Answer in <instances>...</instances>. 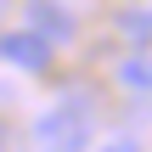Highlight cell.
Returning <instances> with one entry per match:
<instances>
[{
  "mask_svg": "<svg viewBox=\"0 0 152 152\" xmlns=\"http://www.w3.org/2000/svg\"><path fill=\"white\" fill-rule=\"evenodd\" d=\"M90 130H96V113H90V102L79 90H68L62 102H51L39 113V124H34V135H39L45 152H85L90 147Z\"/></svg>",
  "mask_w": 152,
  "mask_h": 152,
  "instance_id": "1",
  "label": "cell"
},
{
  "mask_svg": "<svg viewBox=\"0 0 152 152\" xmlns=\"http://www.w3.org/2000/svg\"><path fill=\"white\" fill-rule=\"evenodd\" d=\"M0 62H11L23 73H39L51 62V39L39 28H11V34H0Z\"/></svg>",
  "mask_w": 152,
  "mask_h": 152,
  "instance_id": "2",
  "label": "cell"
},
{
  "mask_svg": "<svg viewBox=\"0 0 152 152\" xmlns=\"http://www.w3.org/2000/svg\"><path fill=\"white\" fill-rule=\"evenodd\" d=\"M28 17H34L28 28H39V34H45L51 45H62V39H73V17H68L62 6H51V0H34V6H28Z\"/></svg>",
  "mask_w": 152,
  "mask_h": 152,
  "instance_id": "3",
  "label": "cell"
},
{
  "mask_svg": "<svg viewBox=\"0 0 152 152\" xmlns=\"http://www.w3.org/2000/svg\"><path fill=\"white\" fill-rule=\"evenodd\" d=\"M118 85H124V90L152 96V51H147V45H141L135 56H124V62H118Z\"/></svg>",
  "mask_w": 152,
  "mask_h": 152,
  "instance_id": "4",
  "label": "cell"
},
{
  "mask_svg": "<svg viewBox=\"0 0 152 152\" xmlns=\"http://www.w3.org/2000/svg\"><path fill=\"white\" fill-rule=\"evenodd\" d=\"M118 28H124L135 45H147V39H152V11H124V17H118Z\"/></svg>",
  "mask_w": 152,
  "mask_h": 152,
  "instance_id": "5",
  "label": "cell"
},
{
  "mask_svg": "<svg viewBox=\"0 0 152 152\" xmlns=\"http://www.w3.org/2000/svg\"><path fill=\"white\" fill-rule=\"evenodd\" d=\"M0 152H23V135H17V124H6V118H0Z\"/></svg>",
  "mask_w": 152,
  "mask_h": 152,
  "instance_id": "6",
  "label": "cell"
},
{
  "mask_svg": "<svg viewBox=\"0 0 152 152\" xmlns=\"http://www.w3.org/2000/svg\"><path fill=\"white\" fill-rule=\"evenodd\" d=\"M102 152H141L135 141H113V147H102Z\"/></svg>",
  "mask_w": 152,
  "mask_h": 152,
  "instance_id": "7",
  "label": "cell"
}]
</instances>
